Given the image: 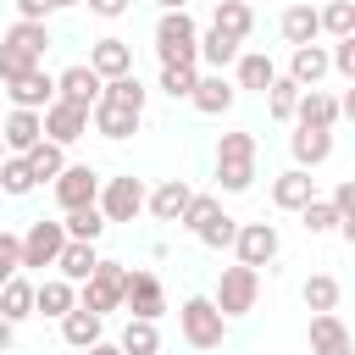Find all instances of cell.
<instances>
[{"mask_svg":"<svg viewBox=\"0 0 355 355\" xmlns=\"http://www.w3.org/2000/svg\"><path fill=\"white\" fill-rule=\"evenodd\" d=\"M0 316H6V322H22V316H33V283H28L22 272L0 283Z\"/></svg>","mask_w":355,"mask_h":355,"instance_id":"1f68e13d","label":"cell"},{"mask_svg":"<svg viewBox=\"0 0 355 355\" xmlns=\"http://www.w3.org/2000/svg\"><path fill=\"white\" fill-rule=\"evenodd\" d=\"M6 94H11V105H22V111H44V105L55 100V78H50L44 67H33V72L11 78V83H6Z\"/></svg>","mask_w":355,"mask_h":355,"instance_id":"2e32d148","label":"cell"},{"mask_svg":"<svg viewBox=\"0 0 355 355\" xmlns=\"http://www.w3.org/2000/svg\"><path fill=\"white\" fill-rule=\"evenodd\" d=\"M116 349H122V355H161V333H155V322H144V316H128V327H122Z\"/></svg>","mask_w":355,"mask_h":355,"instance_id":"d6a6232c","label":"cell"},{"mask_svg":"<svg viewBox=\"0 0 355 355\" xmlns=\"http://www.w3.org/2000/svg\"><path fill=\"white\" fill-rule=\"evenodd\" d=\"M272 78H277V61H272L266 50H239V55H233V89H255V94H266Z\"/></svg>","mask_w":355,"mask_h":355,"instance_id":"d6986e66","label":"cell"},{"mask_svg":"<svg viewBox=\"0 0 355 355\" xmlns=\"http://www.w3.org/2000/svg\"><path fill=\"white\" fill-rule=\"evenodd\" d=\"M222 211V200L216 194H189V205H183V216H178V227H189V233H200L211 216Z\"/></svg>","mask_w":355,"mask_h":355,"instance_id":"7bdbcfd3","label":"cell"},{"mask_svg":"<svg viewBox=\"0 0 355 355\" xmlns=\"http://www.w3.org/2000/svg\"><path fill=\"white\" fill-rule=\"evenodd\" d=\"M122 283H128V266L122 261H94V272L78 283V305L83 311H94V316H105V311H116L122 305Z\"/></svg>","mask_w":355,"mask_h":355,"instance_id":"5b68a950","label":"cell"},{"mask_svg":"<svg viewBox=\"0 0 355 355\" xmlns=\"http://www.w3.org/2000/svg\"><path fill=\"white\" fill-rule=\"evenodd\" d=\"M22 161H28V172H33V183H50L61 166H67V150L61 144H50V139H39L33 150H22Z\"/></svg>","mask_w":355,"mask_h":355,"instance_id":"e575fe53","label":"cell"},{"mask_svg":"<svg viewBox=\"0 0 355 355\" xmlns=\"http://www.w3.org/2000/svg\"><path fill=\"white\" fill-rule=\"evenodd\" d=\"M155 6H161V11H183L189 0H155Z\"/></svg>","mask_w":355,"mask_h":355,"instance_id":"db71d44e","label":"cell"},{"mask_svg":"<svg viewBox=\"0 0 355 355\" xmlns=\"http://www.w3.org/2000/svg\"><path fill=\"white\" fill-rule=\"evenodd\" d=\"M233 100H239V89H233V78H227V72H200V78H194V89H189V105H194L200 116H222Z\"/></svg>","mask_w":355,"mask_h":355,"instance_id":"4fadbf2b","label":"cell"},{"mask_svg":"<svg viewBox=\"0 0 355 355\" xmlns=\"http://www.w3.org/2000/svg\"><path fill=\"white\" fill-rule=\"evenodd\" d=\"M333 211H338V222L355 216V183H338V189H333Z\"/></svg>","mask_w":355,"mask_h":355,"instance_id":"f907efd6","label":"cell"},{"mask_svg":"<svg viewBox=\"0 0 355 355\" xmlns=\"http://www.w3.org/2000/svg\"><path fill=\"white\" fill-rule=\"evenodd\" d=\"M327 67H333L338 78H355V33H349V39H333V50H327Z\"/></svg>","mask_w":355,"mask_h":355,"instance_id":"7dc6e473","label":"cell"},{"mask_svg":"<svg viewBox=\"0 0 355 355\" xmlns=\"http://www.w3.org/2000/svg\"><path fill=\"white\" fill-rule=\"evenodd\" d=\"M50 189H55V205H61V211H78V205H94V194H100V172L67 161V166L50 178Z\"/></svg>","mask_w":355,"mask_h":355,"instance_id":"9c48e42d","label":"cell"},{"mask_svg":"<svg viewBox=\"0 0 355 355\" xmlns=\"http://www.w3.org/2000/svg\"><path fill=\"white\" fill-rule=\"evenodd\" d=\"M288 150H294V166H322L333 155V128H294L288 133Z\"/></svg>","mask_w":355,"mask_h":355,"instance_id":"7402d4cb","label":"cell"},{"mask_svg":"<svg viewBox=\"0 0 355 355\" xmlns=\"http://www.w3.org/2000/svg\"><path fill=\"white\" fill-rule=\"evenodd\" d=\"M311 194H316V178H311L305 166H288V172L272 178V205H277V211H300Z\"/></svg>","mask_w":355,"mask_h":355,"instance_id":"603a6c76","label":"cell"},{"mask_svg":"<svg viewBox=\"0 0 355 355\" xmlns=\"http://www.w3.org/2000/svg\"><path fill=\"white\" fill-rule=\"evenodd\" d=\"M288 122H294V128H338V100H333L327 89H300Z\"/></svg>","mask_w":355,"mask_h":355,"instance_id":"e0dca14e","label":"cell"},{"mask_svg":"<svg viewBox=\"0 0 355 355\" xmlns=\"http://www.w3.org/2000/svg\"><path fill=\"white\" fill-rule=\"evenodd\" d=\"M155 55H161V67H183L200 55V22L189 17V6L155 17Z\"/></svg>","mask_w":355,"mask_h":355,"instance_id":"3957f363","label":"cell"},{"mask_svg":"<svg viewBox=\"0 0 355 355\" xmlns=\"http://www.w3.org/2000/svg\"><path fill=\"white\" fill-rule=\"evenodd\" d=\"M178 333H183L189 349H222V338H227V316L211 305V294H189V300L178 305Z\"/></svg>","mask_w":355,"mask_h":355,"instance_id":"7a4b0ae2","label":"cell"},{"mask_svg":"<svg viewBox=\"0 0 355 355\" xmlns=\"http://www.w3.org/2000/svg\"><path fill=\"white\" fill-rule=\"evenodd\" d=\"M11 344H17V322H6V316H0V355H6Z\"/></svg>","mask_w":355,"mask_h":355,"instance_id":"816d5d0a","label":"cell"},{"mask_svg":"<svg viewBox=\"0 0 355 355\" xmlns=\"http://www.w3.org/2000/svg\"><path fill=\"white\" fill-rule=\"evenodd\" d=\"M33 189H39V183H33L28 161H22V155H0V194L22 200V194H33Z\"/></svg>","mask_w":355,"mask_h":355,"instance_id":"74e56055","label":"cell"},{"mask_svg":"<svg viewBox=\"0 0 355 355\" xmlns=\"http://www.w3.org/2000/svg\"><path fill=\"white\" fill-rule=\"evenodd\" d=\"M316 22H322V33L349 39V33H355V6H349V0H327V6L316 11Z\"/></svg>","mask_w":355,"mask_h":355,"instance_id":"ab89813d","label":"cell"},{"mask_svg":"<svg viewBox=\"0 0 355 355\" xmlns=\"http://www.w3.org/2000/svg\"><path fill=\"white\" fill-rule=\"evenodd\" d=\"M122 305H128L133 316H144V322H161V316H166V288H161V277H155V272H128Z\"/></svg>","mask_w":355,"mask_h":355,"instance_id":"30bf717a","label":"cell"},{"mask_svg":"<svg viewBox=\"0 0 355 355\" xmlns=\"http://www.w3.org/2000/svg\"><path fill=\"white\" fill-rule=\"evenodd\" d=\"M6 44L28 50L33 61H44V50H50V28H44V22H28V17H17V22L6 28Z\"/></svg>","mask_w":355,"mask_h":355,"instance_id":"836d02e7","label":"cell"},{"mask_svg":"<svg viewBox=\"0 0 355 355\" xmlns=\"http://www.w3.org/2000/svg\"><path fill=\"white\" fill-rule=\"evenodd\" d=\"M44 139V122H39V111H22V105H11L6 116H0V144H6V155H22V150H33Z\"/></svg>","mask_w":355,"mask_h":355,"instance_id":"9a60e30c","label":"cell"},{"mask_svg":"<svg viewBox=\"0 0 355 355\" xmlns=\"http://www.w3.org/2000/svg\"><path fill=\"white\" fill-rule=\"evenodd\" d=\"M67 239H83V244H94L100 233H105V216H100V205H78V211H67Z\"/></svg>","mask_w":355,"mask_h":355,"instance_id":"f35d334b","label":"cell"},{"mask_svg":"<svg viewBox=\"0 0 355 355\" xmlns=\"http://www.w3.org/2000/svg\"><path fill=\"white\" fill-rule=\"evenodd\" d=\"M55 6H61V11H67V6H83V0H55Z\"/></svg>","mask_w":355,"mask_h":355,"instance_id":"11a10c76","label":"cell"},{"mask_svg":"<svg viewBox=\"0 0 355 355\" xmlns=\"http://www.w3.org/2000/svg\"><path fill=\"white\" fill-rule=\"evenodd\" d=\"M327 72H333V67H327V44H294V55H288V72H283V78H294L300 89H316Z\"/></svg>","mask_w":355,"mask_h":355,"instance_id":"44dd1931","label":"cell"},{"mask_svg":"<svg viewBox=\"0 0 355 355\" xmlns=\"http://www.w3.org/2000/svg\"><path fill=\"white\" fill-rule=\"evenodd\" d=\"M0 155H6V144H0Z\"/></svg>","mask_w":355,"mask_h":355,"instance_id":"9f6ffc18","label":"cell"},{"mask_svg":"<svg viewBox=\"0 0 355 355\" xmlns=\"http://www.w3.org/2000/svg\"><path fill=\"white\" fill-rule=\"evenodd\" d=\"M22 239V266H33V272H44V266H55V255H61V244H67V227L61 222H28V233H17Z\"/></svg>","mask_w":355,"mask_h":355,"instance_id":"52a82bcc","label":"cell"},{"mask_svg":"<svg viewBox=\"0 0 355 355\" xmlns=\"http://www.w3.org/2000/svg\"><path fill=\"white\" fill-rule=\"evenodd\" d=\"M294 100H300V83L277 72V78L266 83V116H272V122H288V116H294Z\"/></svg>","mask_w":355,"mask_h":355,"instance_id":"8d00e7d4","label":"cell"},{"mask_svg":"<svg viewBox=\"0 0 355 355\" xmlns=\"http://www.w3.org/2000/svg\"><path fill=\"white\" fill-rule=\"evenodd\" d=\"M39 61L28 55V50H17V44H6L0 39V83H11V78H22V72H33Z\"/></svg>","mask_w":355,"mask_h":355,"instance_id":"f6af8a7d","label":"cell"},{"mask_svg":"<svg viewBox=\"0 0 355 355\" xmlns=\"http://www.w3.org/2000/svg\"><path fill=\"white\" fill-rule=\"evenodd\" d=\"M39 122H44V139L61 144V150L89 133V111H83V105H67V100H50V105L39 111Z\"/></svg>","mask_w":355,"mask_h":355,"instance_id":"8fae6325","label":"cell"},{"mask_svg":"<svg viewBox=\"0 0 355 355\" xmlns=\"http://www.w3.org/2000/svg\"><path fill=\"white\" fill-rule=\"evenodd\" d=\"M300 222H305V233H333V227H338V211H333V200L311 194V200L300 205Z\"/></svg>","mask_w":355,"mask_h":355,"instance_id":"60d3db41","label":"cell"},{"mask_svg":"<svg viewBox=\"0 0 355 355\" xmlns=\"http://www.w3.org/2000/svg\"><path fill=\"white\" fill-rule=\"evenodd\" d=\"M100 100H111V105H128V111H144L150 89L139 83V72H122V78H105V83H100Z\"/></svg>","mask_w":355,"mask_h":355,"instance_id":"4dcf8cb0","label":"cell"},{"mask_svg":"<svg viewBox=\"0 0 355 355\" xmlns=\"http://www.w3.org/2000/svg\"><path fill=\"white\" fill-rule=\"evenodd\" d=\"M277 250H283V239H277V227L272 222H239V233H233V255L244 261V266H266V261H277Z\"/></svg>","mask_w":355,"mask_h":355,"instance_id":"ba28073f","label":"cell"},{"mask_svg":"<svg viewBox=\"0 0 355 355\" xmlns=\"http://www.w3.org/2000/svg\"><path fill=\"white\" fill-rule=\"evenodd\" d=\"M78 305V283H67V277H44V283H33V316H67Z\"/></svg>","mask_w":355,"mask_h":355,"instance_id":"cb8c5ba5","label":"cell"},{"mask_svg":"<svg viewBox=\"0 0 355 355\" xmlns=\"http://www.w3.org/2000/svg\"><path fill=\"white\" fill-rule=\"evenodd\" d=\"M50 11H61L55 0H17V17H28V22H44Z\"/></svg>","mask_w":355,"mask_h":355,"instance_id":"c3c4849f","label":"cell"},{"mask_svg":"<svg viewBox=\"0 0 355 355\" xmlns=\"http://www.w3.org/2000/svg\"><path fill=\"white\" fill-rule=\"evenodd\" d=\"M255 300H261V272L255 266H244V261H233V266H222V277H216V294H211V305L233 322V316H250L255 311Z\"/></svg>","mask_w":355,"mask_h":355,"instance_id":"277c9868","label":"cell"},{"mask_svg":"<svg viewBox=\"0 0 355 355\" xmlns=\"http://www.w3.org/2000/svg\"><path fill=\"white\" fill-rule=\"evenodd\" d=\"M83 6H89L94 17H105V22H116V17H128V6H133V0H83Z\"/></svg>","mask_w":355,"mask_h":355,"instance_id":"681fc988","label":"cell"},{"mask_svg":"<svg viewBox=\"0 0 355 355\" xmlns=\"http://www.w3.org/2000/svg\"><path fill=\"white\" fill-rule=\"evenodd\" d=\"M211 28H222V33H233L239 44L250 39V28H255V11H250V0H216V11H211Z\"/></svg>","mask_w":355,"mask_h":355,"instance_id":"f546056e","label":"cell"},{"mask_svg":"<svg viewBox=\"0 0 355 355\" xmlns=\"http://www.w3.org/2000/svg\"><path fill=\"white\" fill-rule=\"evenodd\" d=\"M55 100H67V105H94L100 100V72L89 67V61H72L67 72H55Z\"/></svg>","mask_w":355,"mask_h":355,"instance_id":"5bb4252c","label":"cell"},{"mask_svg":"<svg viewBox=\"0 0 355 355\" xmlns=\"http://www.w3.org/2000/svg\"><path fill=\"white\" fill-rule=\"evenodd\" d=\"M255 133L250 128H233V133H222L216 139V189H227V194H244L250 183H255Z\"/></svg>","mask_w":355,"mask_h":355,"instance_id":"6da1fadb","label":"cell"},{"mask_svg":"<svg viewBox=\"0 0 355 355\" xmlns=\"http://www.w3.org/2000/svg\"><path fill=\"white\" fill-rule=\"evenodd\" d=\"M300 300H305V311H338V277L333 272H311Z\"/></svg>","mask_w":355,"mask_h":355,"instance_id":"d590c367","label":"cell"},{"mask_svg":"<svg viewBox=\"0 0 355 355\" xmlns=\"http://www.w3.org/2000/svg\"><path fill=\"white\" fill-rule=\"evenodd\" d=\"M305 338H311V355H355V338H349L338 311H311Z\"/></svg>","mask_w":355,"mask_h":355,"instance_id":"7c38bea8","label":"cell"},{"mask_svg":"<svg viewBox=\"0 0 355 355\" xmlns=\"http://www.w3.org/2000/svg\"><path fill=\"white\" fill-rule=\"evenodd\" d=\"M89 67L100 72V83H105V78H122V72H133V44H128V39H94Z\"/></svg>","mask_w":355,"mask_h":355,"instance_id":"d4e9b609","label":"cell"},{"mask_svg":"<svg viewBox=\"0 0 355 355\" xmlns=\"http://www.w3.org/2000/svg\"><path fill=\"white\" fill-rule=\"evenodd\" d=\"M17 272H22V239L0 227V283H6V277H17Z\"/></svg>","mask_w":355,"mask_h":355,"instance_id":"bcb514c9","label":"cell"},{"mask_svg":"<svg viewBox=\"0 0 355 355\" xmlns=\"http://www.w3.org/2000/svg\"><path fill=\"white\" fill-rule=\"evenodd\" d=\"M233 55H239V39H233V33H222V28H205V33H200V55H194V61H205L211 72H227Z\"/></svg>","mask_w":355,"mask_h":355,"instance_id":"83f0119b","label":"cell"},{"mask_svg":"<svg viewBox=\"0 0 355 355\" xmlns=\"http://www.w3.org/2000/svg\"><path fill=\"white\" fill-rule=\"evenodd\" d=\"M233 233H239V222H233L227 211H216V216H211V222H205L194 239H200L205 250H233Z\"/></svg>","mask_w":355,"mask_h":355,"instance_id":"ee69618b","label":"cell"},{"mask_svg":"<svg viewBox=\"0 0 355 355\" xmlns=\"http://www.w3.org/2000/svg\"><path fill=\"white\" fill-rule=\"evenodd\" d=\"M94 261H100V250H94V244H83V239H67V244H61V255H55V277H67V283H83V277L94 272Z\"/></svg>","mask_w":355,"mask_h":355,"instance_id":"484cf974","label":"cell"},{"mask_svg":"<svg viewBox=\"0 0 355 355\" xmlns=\"http://www.w3.org/2000/svg\"><path fill=\"white\" fill-rule=\"evenodd\" d=\"M100 322H105V316H94V311H83V305H72V311L61 316V338H67L72 349H89V344H100Z\"/></svg>","mask_w":355,"mask_h":355,"instance_id":"f1b7e54d","label":"cell"},{"mask_svg":"<svg viewBox=\"0 0 355 355\" xmlns=\"http://www.w3.org/2000/svg\"><path fill=\"white\" fill-rule=\"evenodd\" d=\"M139 116L144 111H128V105H111V100H94L89 105V128L100 139H133L139 133Z\"/></svg>","mask_w":355,"mask_h":355,"instance_id":"ac0fdd59","label":"cell"},{"mask_svg":"<svg viewBox=\"0 0 355 355\" xmlns=\"http://www.w3.org/2000/svg\"><path fill=\"white\" fill-rule=\"evenodd\" d=\"M189 194H194V189H189L183 178H161V183L144 194V211H150L155 222H178V216H183V205H189Z\"/></svg>","mask_w":355,"mask_h":355,"instance_id":"ffe728a7","label":"cell"},{"mask_svg":"<svg viewBox=\"0 0 355 355\" xmlns=\"http://www.w3.org/2000/svg\"><path fill=\"white\" fill-rule=\"evenodd\" d=\"M277 33H283L288 44H316V33H322L316 6H288V11L277 17Z\"/></svg>","mask_w":355,"mask_h":355,"instance_id":"4316f807","label":"cell"},{"mask_svg":"<svg viewBox=\"0 0 355 355\" xmlns=\"http://www.w3.org/2000/svg\"><path fill=\"white\" fill-rule=\"evenodd\" d=\"M194 78H200V61H183V67H161V94H172V100H189Z\"/></svg>","mask_w":355,"mask_h":355,"instance_id":"b9f144b4","label":"cell"},{"mask_svg":"<svg viewBox=\"0 0 355 355\" xmlns=\"http://www.w3.org/2000/svg\"><path fill=\"white\" fill-rule=\"evenodd\" d=\"M94 205H100V216H105V222H133V216L144 211V183H139L133 172L105 178V183H100V194H94Z\"/></svg>","mask_w":355,"mask_h":355,"instance_id":"8992f818","label":"cell"},{"mask_svg":"<svg viewBox=\"0 0 355 355\" xmlns=\"http://www.w3.org/2000/svg\"><path fill=\"white\" fill-rule=\"evenodd\" d=\"M78 355H122V349H116V344H105V338H100V344H89V349H78Z\"/></svg>","mask_w":355,"mask_h":355,"instance_id":"f5cc1de1","label":"cell"}]
</instances>
